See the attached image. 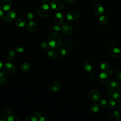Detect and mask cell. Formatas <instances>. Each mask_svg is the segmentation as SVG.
<instances>
[{
	"label": "cell",
	"mask_w": 121,
	"mask_h": 121,
	"mask_svg": "<svg viewBox=\"0 0 121 121\" xmlns=\"http://www.w3.org/2000/svg\"><path fill=\"white\" fill-rule=\"evenodd\" d=\"M62 39L60 36L56 33H51L48 38V44L52 48H56L59 46L61 43Z\"/></svg>",
	"instance_id": "6da1fadb"
},
{
	"label": "cell",
	"mask_w": 121,
	"mask_h": 121,
	"mask_svg": "<svg viewBox=\"0 0 121 121\" xmlns=\"http://www.w3.org/2000/svg\"><path fill=\"white\" fill-rule=\"evenodd\" d=\"M51 12L50 6L47 4H44L41 6L37 9L38 15L41 17H46L48 16Z\"/></svg>",
	"instance_id": "7a4b0ae2"
},
{
	"label": "cell",
	"mask_w": 121,
	"mask_h": 121,
	"mask_svg": "<svg viewBox=\"0 0 121 121\" xmlns=\"http://www.w3.org/2000/svg\"><path fill=\"white\" fill-rule=\"evenodd\" d=\"M3 71L7 75H12L15 72V67L11 63H7L3 67Z\"/></svg>",
	"instance_id": "3957f363"
},
{
	"label": "cell",
	"mask_w": 121,
	"mask_h": 121,
	"mask_svg": "<svg viewBox=\"0 0 121 121\" xmlns=\"http://www.w3.org/2000/svg\"><path fill=\"white\" fill-rule=\"evenodd\" d=\"M89 99L93 102H97L101 99L100 93L95 89L91 90L88 94Z\"/></svg>",
	"instance_id": "277c9868"
},
{
	"label": "cell",
	"mask_w": 121,
	"mask_h": 121,
	"mask_svg": "<svg viewBox=\"0 0 121 121\" xmlns=\"http://www.w3.org/2000/svg\"><path fill=\"white\" fill-rule=\"evenodd\" d=\"M11 2L10 0H1L0 8L4 11H8L11 8Z\"/></svg>",
	"instance_id": "5b68a950"
},
{
	"label": "cell",
	"mask_w": 121,
	"mask_h": 121,
	"mask_svg": "<svg viewBox=\"0 0 121 121\" xmlns=\"http://www.w3.org/2000/svg\"><path fill=\"white\" fill-rule=\"evenodd\" d=\"M62 32L65 35H70L72 32V28L71 25L68 23H64L62 25L60 28Z\"/></svg>",
	"instance_id": "8992f818"
},
{
	"label": "cell",
	"mask_w": 121,
	"mask_h": 121,
	"mask_svg": "<svg viewBox=\"0 0 121 121\" xmlns=\"http://www.w3.org/2000/svg\"><path fill=\"white\" fill-rule=\"evenodd\" d=\"M50 6L52 9L55 10H60L63 8V3L59 0H53L50 3Z\"/></svg>",
	"instance_id": "52a82bcc"
},
{
	"label": "cell",
	"mask_w": 121,
	"mask_h": 121,
	"mask_svg": "<svg viewBox=\"0 0 121 121\" xmlns=\"http://www.w3.org/2000/svg\"><path fill=\"white\" fill-rule=\"evenodd\" d=\"M119 82L117 79H112L110 80L107 85L108 88L111 90H115L118 88Z\"/></svg>",
	"instance_id": "ba28073f"
},
{
	"label": "cell",
	"mask_w": 121,
	"mask_h": 121,
	"mask_svg": "<svg viewBox=\"0 0 121 121\" xmlns=\"http://www.w3.org/2000/svg\"><path fill=\"white\" fill-rule=\"evenodd\" d=\"M79 16V13L76 11H69L66 15V17L67 19L70 21L77 19L78 18Z\"/></svg>",
	"instance_id": "9c48e42d"
},
{
	"label": "cell",
	"mask_w": 121,
	"mask_h": 121,
	"mask_svg": "<svg viewBox=\"0 0 121 121\" xmlns=\"http://www.w3.org/2000/svg\"><path fill=\"white\" fill-rule=\"evenodd\" d=\"M27 29L31 32H35L38 29V25L33 21L30 20L26 24Z\"/></svg>",
	"instance_id": "30bf717a"
},
{
	"label": "cell",
	"mask_w": 121,
	"mask_h": 121,
	"mask_svg": "<svg viewBox=\"0 0 121 121\" xmlns=\"http://www.w3.org/2000/svg\"><path fill=\"white\" fill-rule=\"evenodd\" d=\"M93 10L95 14L100 15L102 14L104 12V9L101 4L99 3H97L94 5L93 8Z\"/></svg>",
	"instance_id": "8fae6325"
},
{
	"label": "cell",
	"mask_w": 121,
	"mask_h": 121,
	"mask_svg": "<svg viewBox=\"0 0 121 121\" xmlns=\"http://www.w3.org/2000/svg\"><path fill=\"white\" fill-rule=\"evenodd\" d=\"M98 80L102 84L107 83L109 81V76L106 73H101L98 76Z\"/></svg>",
	"instance_id": "7c38bea8"
},
{
	"label": "cell",
	"mask_w": 121,
	"mask_h": 121,
	"mask_svg": "<svg viewBox=\"0 0 121 121\" xmlns=\"http://www.w3.org/2000/svg\"><path fill=\"white\" fill-rule=\"evenodd\" d=\"M111 54L113 58L115 59H119L121 56V51L119 48L115 47L111 50Z\"/></svg>",
	"instance_id": "4fadbf2b"
},
{
	"label": "cell",
	"mask_w": 121,
	"mask_h": 121,
	"mask_svg": "<svg viewBox=\"0 0 121 121\" xmlns=\"http://www.w3.org/2000/svg\"><path fill=\"white\" fill-rule=\"evenodd\" d=\"M54 22L57 25H60L63 22V17L60 13H57L54 17Z\"/></svg>",
	"instance_id": "5bb4252c"
},
{
	"label": "cell",
	"mask_w": 121,
	"mask_h": 121,
	"mask_svg": "<svg viewBox=\"0 0 121 121\" xmlns=\"http://www.w3.org/2000/svg\"><path fill=\"white\" fill-rule=\"evenodd\" d=\"M93 67V64L91 61L90 60H86L83 64L84 69L87 71H90Z\"/></svg>",
	"instance_id": "9a60e30c"
},
{
	"label": "cell",
	"mask_w": 121,
	"mask_h": 121,
	"mask_svg": "<svg viewBox=\"0 0 121 121\" xmlns=\"http://www.w3.org/2000/svg\"><path fill=\"white\" fill-rule=\"evenodd\" d=\"M60 85L59 82H54L50 84L49 88L51 91L52 92H56L60 88Z\"/></svg>",
	"instance_id": "2e32d148"
},
{
	"label": "cell",
	"mask_w": 121,
	"mask_h": 121,
	"mask_svg": "<svg viewBox=\"0 0 121 121\" xmlns=\"http://www.w3.org/2000/svg\"><path fill=\"white\" fill-rule=\"evenodd\" d=\"M99 108L100 105H99L97 104L94 103L90 105L89 108V111L91 113L93 114H95L99 111Z\"/></svg>",
	"instance_id": "e0dca14e"
},
{
	"label": "cell",
	"mask_w": 121,
	"mask_h": 121,
	"mask_svg": "<svg viewBox=\"0 0 121 121\" xmlns=\"http://www.w3.org/2000/svg\"><path fill=\"white\" fill-rule=\"evenodd\" d=\"M20 69L23 72L26 73L29 72L30 70L31 66L29 63L27 62H24L21 65Z\"/></svg>",
	"instance_id": "ac0fdd59"
},
{
	"label": "cell",
	"mask_w": 121,
	"mask_h": 121,
	"mask_svg": "<svg viewBox=\"0 0 121 121\" xmlns=\"http://www.w3.org/2000/svg\"><path fill=\"white\" fill-rule=\"evenodd\" d=\"M47 54L52 59H56L59 56L58 54V52L54 49H49L48 51Z\"/></svg>",
	"instance_id": "d6986e66"
},
{
	"label": "cell",
	"mask_w": 121,
	"mask_h": 121,
	"mask_svg": "<svg viewBox=\"0 0 121 121\" xmlns=\"http://www.w3.org/2000/svg\"><path fill=\"white\" fill-rule=\"evenodd\" d=\"M113 99L117 102H121V91L118 90L114 92L112 95Z\"/></svg>",
	"instance_id": "ffe728a7"
},
{
	"label": "cell",
	"mask_w": 121,
	"mask_h": 121,
	"mask_svg": "<svg viewBox=\"0 0 121 121\" xmlns=\"http://www.w3.org/2000/svg\"><path fill=\"white\" fill-rule=\"evenodd\" d=\"M15 24L16 26L19 27H22L25 26L26 24V20L23 18H20L16 21Z\"/></svg>",
	"instance_id": "44dd1931"
},
{
	"label": "cell",
	"mask_w": 121,
	"mask_h": 121,
	"mask_svg": "<svg viewBox=\"0 0 121 121\" xmlns=\"http://www.w3.org/2000/svg\"><path fill=\"white\" fill-rule=\"evenodd\" d=\"M16 57V52L13 50H9L7 53V57L9 60H13Z\"/></svg>",
	"instance_id": "7402d4cb"
},
{
	"label": "cell",
	"mask_w": 121,
	"mask_h": 121,
	"mask_svg": "<svg viewBox=\"0 0 121 121\" xmlns=\"http://www.w3.org/2000/svg\"><path fill=\"white\" fill-rule=\"evenodd\" d=\"M7 17L11 20H15L17 17V14L13 10H9L7 13Z\"/></svg>",
	"instance_id": "603a6c76"
},
{
	"label": "cell",
	"mask_w": 121,
	"mask_h": 121,
	"mask_svg": "<svg viewBox=\"0 0 121 121\" xmlns=\"http://www.w3.org/2000/svg\"><path fill=\"white\" fill-rule=\"evenodd\" d=\"M6 74L4 72H0V84L3 85L4 84L6 81Z\"/></svg>",
	"instance_id": "cb8c5ba5"
},
{
	"label": "cell",
	"mask_w": 121,
	"mask_h": 121,
	"mask_svg": "<svg viewBox=\"0 0 121 121\" xmlns=\"http://www.w3.org/2000/svg\"><path fill=\"white\" fill-rule=\"evenodd\" d=\"M13 111L10 108H7L3 110V113L5 116L8 117L11 115H12L13 113Z\"/></svg>",
	"instance_id": "d4e9b609"
},
{
	"label": "cell",
	"mask_w": 121,
	"mask_h": 121,
	"mask_svg": "<svg viewBox=\"0 0 121 121\" xmlns=\"http://www.w3.org/2000/svg\"><path fill=\"white\" fill-rule=\"evenodd\" d=\"M99 20L100 23L103 25H104L106 24V23L107 22V18L104 15L101 16L99 17Z\"/></svg>",
	"instance_id": "484cf974"
},
{
	"label": "cell",
	"mask_w": 121,
	"mask_h": 121,
	"mask_svg": "<svg viewBox=\"0 0 121 121\" xmlns=\"http://www.w3.org/2000/svg\"><path fill=\"white\" fill-rule=\"evenodd\" d=\"M25 120L26 121H38L39 119L35 115H31L27 116Z\"/></svg>",
	"instance_id": "4316f807"
},
{
	"label": "cell",
	"mask_w": 121,
	"mask_h": 121,
	"mask_svg": "<svg viewBox=\"0 0 121 121\" xmlns=\"http://www.w3.org/2000/svg\"><path fill=\"white\" fill-rule=\"evenodd\" d=\"M100 68L103 71H106L109 69V65L106 62H103L100 65Z\"/></svg>",
	"instance_id": "83f0119b"
},
{
	"label": "cell",
	"mask_w": 121,
	"mask_h": 121,
	"mask_svg": "<svg viewBox=\"0 0 121 121\" xmlns=\"http://www.w3.org/2000/svg\"><path fill=\"white\" fill-rule=\"evenodd\" d=\"M108 105L111 109H114L116 106V102L114 100L110 99L109 101Z\"/></svg>",
	"instance_id": "f1b7e54d"
},
{
	"label": "cell",
	"mask_w": 121,
	"mask_h": 121,
	"mask_svg": "<svg viewBox=\"0 0 121 121\" xmlns=\"http://www.w3.org/2000/svg\"><path fill=\"white\" fill-rule=\"evenodd\" d=\"M108 105V104L106 102V100H105L104 99H102L99 103V105L100 106L103 108V109H105L107 107Z\"/></svg>",
	"instance_id": "f546056e"
},
{
	"label": "cell",
	"mask_w": 121,
	"mask_h": 121,
	"mask_svg": "<svg viewBox=\"0 0 121 121\" xmlns=\"http://www.w3.org/2000/svg\"><path fill=\"white\" fill-rule=\"evenodd\" d=\"M58 54L59 57H62L64 56L66 54V51L64 49H60L58 51Z\"/></svg>",
	"instance_id": "4dcf8cb0"
},
{
	"label": "cell",
	"mask_w": 121,
	"mask_h": 121,
	"mask_svg": "<svg viewBox=\"0 0 121 121\" xmlns=\"http://www.w3.org/2000/svg\"><path fill=\"white\" fill-rule=\"evenodd\" d=\"M7 120L8 121H19V119L17 116L14 115H11L8 117Z\"/></svg>",
	"instance_id": "1f68e13d"
},
{
	"label": "cell",
	"mask_w": 121,
	"mask_h": 121,
	"mask_svg": "<svg viewBox=\"0 0 121 121\" xmlns=\"http://www.w3.org/2000/svg\"><path fill=\"white\" fill-rule=\"evenodd\" d=\"M41 46L42 48L43 49H48L49 48V44L45 42H43L41 44Z\"/></svg>",
	"instance_id": "d6a6232c"
},
{
	"label": "cell",
	"mask_w": 121,
	"mask_h": 121,
	"mask_svg": "<svg viewBox=\"0 0 121 121\" xmlns=\"http://www.w3.org/2000/svg\"><path fill=\"white\" fill-rule=\"evenodd\" d=\"M24 50V47L23 45H18L16 48V51L18 52H21Z\"/></svg>",
	"instance_id": "836d02e7"
},
{
	"label": "cell",
	"mask_w": 121,
	"mask_h": 121,
	"mask_svg": "<svg viewBox=\"0 0 121 121\" xmlns=\"http://www.w3.org/2000/svg\"><path fill=\"white\" fill-rule=\"evenodd\" d=\"M113 117H114V118L118 120L119 118H120V113H119V112H118L117 111H114L113 112Z\"/></svg>",
	"instance_id": "e575fe53"
},
{
	"label": "cell",
	"mask_w": 121,
	"mask_h": 121,
	"mask_svg": "<svg viewBox=\"0 0 121 121\" xmlns=\"http://www.w3.org/2000/svg\"><path fill=\"white\" fill-rule=\"evenodd\" d=\"M26 17L29 20H31L33 18V14L31 12H28L26 14Z\"/></svg>",
	"instance_id": "d590c367"
},
{
	"label": "cell",
	"mask_w": 121,
	"mask_h": 121,
	"mask_svg": "<svg viewBox=\"0 0 121 121\" xmlns=\"http://www.w3.org/2000/svg\"><path fill=\"white\" fill-rule=\"evenodd\" d=\"M60 27L58 26H53L52 27V31L55 32H59L60 31Z\"/></svg>",
	"instance_id": "8d00e7d4"
},
{
	"label": "cell",
	"mask_w": 121,
	"mask_h": 121,
	"mask_svg": "<svg viewBox=\"0 0 121 121\" xmlns=\"http://www.w3.org/2000/svg\"><path fill=\"white\" fill-rule=\"evenodd\" d=\"M33 113H34V115L36 116L38 118H40L42 116V113H41L40 112H39L38 111H35V112H34Z\"/></svg>",
	"instance_id": "74e56055"
},
{
	"label": "cell",
	"mask_w": 121,
	"mask_h": 121,
	"mask_svg": "<svg viewBox=\"0 0 121 121\" xmlns=\"http://www.w3.org/2000/svg\"><path fill=\"white\" fill-rule=\"evenodd\" d=\"M39 120L40 121H49V120L48 119L47 117H44V116H42V117H41L39 118Z\"/></svg>",
	"instance_id": "f35d334b"
},
{
	"label": "cell",
	"mask_w": 121,
	"mask_h": 121,
	"mask_svg": "<svg viewBox=\"0 0 121 121\" xmlns=\"http://www.w3.org/2000/svg\"><path fill=\"white\" fill-rule=\"evenodd\" d=\"M89 76L90 78H91L92 79H93L95 78V74L93 72H92L91 71H89Z\"/></svg>",
	"instance_id": "ab89813d"
},
{
	"label": "cell",
	"mask_w": 121,
	"mask_h": 121,
	"mask_svg": "<svg viewBox=\"0 0 121 121\" xmlns=\"http://www.w3.org/2000/svg\"><path fill=\"white\" fill-rule=\"evenodd\" d=\"M6 121V118L4 116H0V121Z\"/></svg>",
	"instance_id": "60d3db41"
},
{
	"label": "cell",
	"mask_w": 121,
	"mask_h": 121,
	"mask_svg": "<svg viewBox=\"0 0 121 121\" xmlns=\"http://www.w3.org/2000/svg\"><path fill=\"white\" fill-rule=\"evenodd\" d=\"M117 77V78H118L119 79H121V72H119L118 73Z\"/></svg>",
	"instance_id": "b9f144b4"
},
{
	"label": "cell",
	"mask_w": 121,
	"mask_h": 121,
	"mask_svg": "<svg viewBox=\"0 0 121 121\" xmlns=\"http://www.w3.org/2000/svg\"><path fill=\"white\" fill-rule=\"evenodd\" d=\"M4 17V15H3V13L2 12V11L0 9V18Z\"/></svg>",
	"instance_id": "7bdbcfd3"
},
{
	"label": "cell",
	"mask_w": 121,
	"mask_h": 121,
	"mask_svg": "<svg viewBox=\"0 0 121 121\" xmlns=\"http://www.w3.org/2000/svg\"><path fill=\"white\" fill-rule=\"evenodd\" d=\"M118 109L119 112L121 113V104H119V105L118 106Z\"/></svg>",
	"instance_id": "ee69618b"
},
{
	"label": "cell",
	"mask_w": 121,
	"mask_h": 121,
	"mask_svg": "<svg viewBox=\"0 0 121 121\" xmlns=\"http://www.w3.org/2000/svg\"><path fill=\"white\" fill-rule=\"evenodd\" d=\"M65 1L67 2V3H72L74 0H65Z\"/></svg>",
	"instance_id": "f6af8a7d"
},
{
	"label": "cell",
	"mask_w": 121,
	"mask_h": 121,
	"mask_svg": "<svg viewBox=\"0 0 121 121\" xmlns=\"http://www.w3.org/2000/svg\"><path fill=\"white\" fill-rule=\"evenodd\" d=\"M3 67V64H2V62L1 61V60H0V71L1 70V69H2Z\"/></svg>",
	"instance_id": "bcb514c9"
},
{
	"label": "cell",
	"mask_w": 121,
	"mask_h": 121,
	"mask_svg": "<svg viewBox=\"0 0 121 121\" xmlns=\"http://www.w3.org/2000/svg\"><path fill=\"white\" fill-rule=\"evenodd\" d=\"M41 0L44 2H47L49 1V0Z\"/></svg>",
	"instance_id": "7dc6e473"
},
{
	"label": "cell",
	"mask_w": 121,
	"mask_h": 121,
	"mask_svg": "<svg viewBox=\"0 0 121 121\" xmlns=\"http://www.w3.org/2000/svg\"><path fill=\"white\" fill-rule=\"evenodd\" d=\"M120 84H121V83H120Z\"/></svg>",
	"instance_id": "c3c4849f"
}]
</instances>
